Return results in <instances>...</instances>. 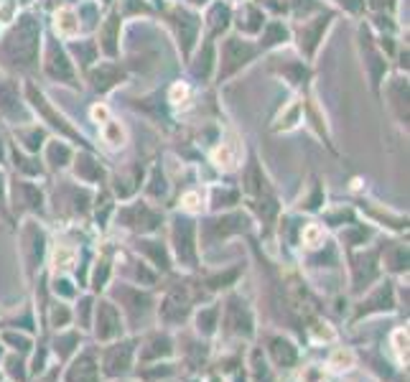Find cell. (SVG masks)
Here are the masks:
<instances>
[{
  "label": "cell",
  "mask_w": 410,
  "mask_h": 382,
  "mask_svg": "<svg viewBox=\"0 0 410 382\" xmlns=\"http://www.w3.org/2000/svg\"><path fill=\"white\" fill-rule=\"evenodd\" d=\"M260 49H273V46H280L288 41V28L283 26V21H270L263 26L260 31Z\"/></svg>",
  "instance_id": "cell-10"
},
{
  "label": "cell",
  "mask_w": 410,
  "mask_h": 382,
  "mask_svg": "<svg viewBox=\"0 0 410 382\" xmlns=\"http://www.w3.org/2000/svg\"><path fill=\"white\" fill-rule=\"evenodd\" d=\"M331 365H352V355L349 352H337L334 355V359H331Z\"/></svg>",
  "instance_id": "cell-19"
},
{
  "label": "cell",
  "mask_w": 410,
  "mask_h": 382,
  "mask_svg": "<svg viewBox=\"0 0 410 382\" xmlns=\"http://www.w3.org/2000/svg\"><path fill=\"white\" fill-rule=\"evenodd\" d=\"M189 3H194V5H204L206 0H189Z\"/></svg>",
  "instance_id": "cell-20"
},
{
  "label": "cell",
  "mask_w": 410,
  "mask_h": 382,
  "mask_svg": "<svg viewBox=\"0 0 410 382\" xmlns=\"http://www.w3.org/2000/svg\"><path fill=\"white\" fill-rule=\"evenodd\" d=\"M18 135L26 141L28 151H38V143L36 141H41V138H44V130H41V128H28V130H21Z\"/></svg>",
  "instance_id": "cell-16"
},
{
  "label": "cell",
  "mask_w": 410,
  "mask_h": 382,
  "mask_svg": "<svg viewBox=\"0 0 410 382\" xmlns=\"http://www.w3.org/2000/svg\"><path fill=\"white\" fill-rule=\"evenodd\" d=\"M46 74L56 82H64V84H77V74H74V67H71L69 56L64 53V49H59L56 44L49 46V53H46L44 62Z\"/></svg>",
  "instance_id": "cell-5"
},
{
  "label": "cell",
  "mask_w": 410,
  "mask_h": 382,
  "mask_svg": "<svg viewBox=\"0 0 410 382\" xmlns=\"http://www.w3.org/2000/svg\"><path fill=\"white\" fill-rule=\"evenodd\" d=\"M214 160H217V166H222L224 171H230L237 166V148L232 145V143H222L217 151H214Z\"/></svg>",
  "instance_id": "cell-14"
},
{
  "label": "cell",
  "mask_w": 410,
  "mask_h": 382,
  "mask_svg": "<svg viewBox=\"0 0 410 382\" xmlns=\"http://www.w3.org/2000/svg\"><path fill=\"white\" fill-rule=\"evenodd\" d=\"M56 31L64 38H74L80 34V13H74L71 8H62L56 13Z\"/></svg>",
  "instance_id": "cell-11"
},
{
  "label": "cell",
  "mask_w": 410,
  "mask_h": 382,
  "mask_svg": "<svg viewBox=\"0 0 410 382\" xmlns=\"http://www.w3.org/2000/svg\"><path fill=\"white\" fill-rule=\"evenodd\" d=\"M337 3L339 5H344L349 13H357V10L365 8V0H337Z\"/></svg>",
  "instance_id": "cell-17"
},
{
  "label": "cell",
  "mask_w": 410,
  "mask_h": 382,
  "mask_svg": "<svg viewBox=\"0 0 410 382\" xmlns=\"http://www.w3.org/2000/svg\"><path fill=\"white\" fill-rule=\"evenodd\" d=\"M230 21H232V16H230V8L224 5V3H217L212 8V13H209V26H212V38L214 36H219L224 31V28L230 26Z\"/></svg>",
  "instance_id": "cell-12"
},
{
  "label": "cell",
  "mask_w": 410,
  "mask_h": 382,
  "mask_svg": "<svg viewBox=\"0 0 410 382\" xmlns=\"http://www.w3.org/2000/svg\"><path fill=\"white\" fill-rule=\"evenodd\" d=\"M258 53V46H252L250 41H242L237 36H230L222 41V56H219V82L232 77L237 69H242L245 64H250Z\"/></svg>",
  "instance_id": "cell-3"
},
{
  "label": "cell",
  "mask_w": 410,
  "mask_h": 382,
  "mask_svg": "<svg viewBox=\"0 0 410 382\" xmlns=\"http://www.w3.org/2000/svg\"><path fill=\"white\" fill-rule=\"evenodd\" d=\"M77 174H80L84 181H95L97 176H102V169H99V163L80 156V160H77Z\"/></svg>",
  "instance_id": "cell-15"
},
{
  "label": "cell",
  "mask_w": 410,
  "mask_h": 382,
  "mask_svg": "<svg viewBox=\"0 0 410 382\" xmlns=\"http://www.w3.org/2000/svg\"><path fill=\"white\" fill-rule=\"evenodd\" d=\"M331 16H319L313 18V21H303V26L298 28V46H301V51H306V56H313V51H316V44L321 41V36H324V31H326V26H329Z\"/></svg>",
  "instance_id": "cell-6"
},
{
  "label": "cell",
  "mask_w": 410,
  "mask_h": 382,
  "mask_svg": "<svg viewBox=\"0 0 410 382\" xmlns=\"http://www.w3.org/2000/svg\"><path fill=\"white\" fill-rule=\"evenodd\" d=\"M117 41H120V13L112 10L110 18L99 26V46L110 59L117 56Z\"/></svg>",
  "instance_id": "cell-7"
},
{
  "label": "cell",
  "mask_w": 410,
  "mask_h": 382,
  "mask_svg": "<svg viewBox=\"0 0 410 382\" xmlns=\"http://www.w3.org/2000/svg\"><path fill=\"white\" fill-rule=\"evenodd\" d=\"M38 36H41V26H36L31 16H21L3 41V56L16 62V67L21 69L34 67V59L38 56V44H41Z\"/></svg>",
  "instance_id": "cell-1"
},
{
  "label": "cell",
  "mask_w": 410,
  "mask_h": 382,
  "mask_svg": "<svg viewBox=\"0 0 410 382\" xmlns=\"http://www.w3.org/2000/svg\"><path fill=\"white\" fill-rule=\"evenodd\" d=\"M237 18H245V23H237V28H240L242 34H260L263 26H265V13H263L258 5H252V3L242 5Z\"/></svg>",
  "instance_id": "cell-9"
},
{
  "label": "cell",
  "mask_w": 410,
  "mask_h": 382,
  "mask_svg": "<svg viewBox=\"0 0 410 382\" xmlns=\"http://www.w3.org/2000/svg\"><path fill=\"white\" fill-rule=\"evenodd\" d=\"M120 80H123V71L117 69L115 64H99L97 69L92 71V87L97 89V92L112 89Z\"/></svg>",
  "instance_id": "cell-8"
},
{
  "label": "cell",
  "mask_w": 410,
  "mask_h": 382,
  "mask_svg": "<svg viewBox=\"0 0 410 382\" xmlns=\"http://www.w3.org/2000/svg\"><path fill=\"white\" fill-rule=\"evenodd\" d=\"M26 99H28V105H31V110H34L36 115L41 117V120H46V123L51 125L53 130H59L64 138H71V141H77L80 145H87V141H84V138H82V135L77 133L74 128H71L69 120H67L62 112H56V110L49 105V99H46L44 95H41V92H38L34 84H31V82L26 84ZM87 148H89V145H87Z\"/></svg>",
  "instance_id": "cell-2"
},
{
  "label": "cell",
  "mask_w": 410,
  "mask_h": 382,
  "mask_svg": "<svg viewBox=\"0 0 410 382\" xmlns=\"http://www.w3.org/2000/svg\"><path fill=\"white\" fill-rule=\"evenodd\" d=\"M102 141L107 143V145H112V148H120L125 143V128L117 120H105L102 123Z\"/></svg>",
  "instance_id": "cell-13"
},
{
  "label": "cell",
  "mask_w": 410,
  "mask_h": 382,
  "mask_svg": "<svg viewBox=\"0 0 410 382\" xmlns=\"http://www.w3.org/2000/svg\"><path fill=\"white\" fill-rule=\"evenodd\" d=\"M303 237H306V242H309V245H316V242H319V237H321V230H319V227H309V230L303 232Z\"/></svg>",
  "instance_id": "cell-18"
},
{
  "label": "cell",
  "mask_w": 410,
  "mask_h": 382,
  "mask_svg": "<svg viewBox=\"0 0 410 382\" xmlns=\"http://www.w3.org/2000/svg\"><path fill=\"white\" fill-rule=\"evenodd\" d=\"M171 21H173V28H176V36H178V46H181V51H184V56H189L191 53V49H194L196 38H199V28H202V21L191 13V10L186 8H176V13L171 16Z\"/></svg>",
  "instance_id": "cell-4"
}]
</instances>
